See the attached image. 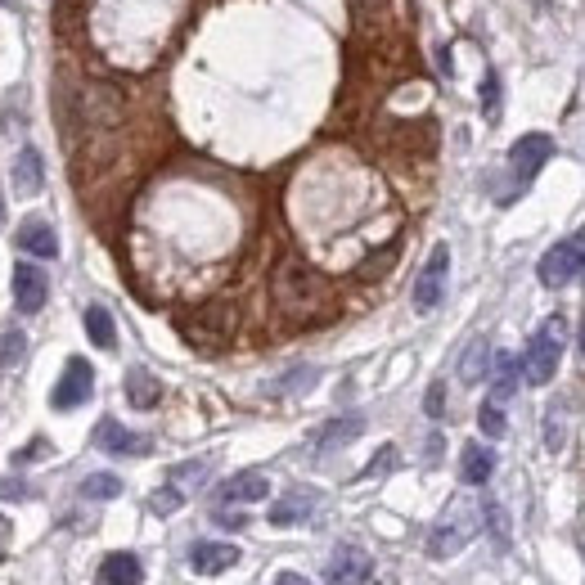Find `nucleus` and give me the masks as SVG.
I'll return each instance as SVG.
<instances>
[{
	"mask_svg": "<svg viewBox=\"0 0 585 585\" xmlns=\"http://www.w3.org/2000/svg\"><path fill=\"white\" fill-rule=\"evenodd\" d=\"M446 275H450V248L437 243L432 257L423 261L419 279H414V311H437L441 297H446Z\"/></svg>",
	"mask_w": 585,
	"mask_h": 585,
	"instance_id": "nucleus-5",
	"label": "nucleus"
},
{
	"mask_svg": "<svg viewBox=\"0 0 585 585\" xmlns=\"http://www.w3.org/2000/svg\"><path fill=\"white\" fill-rule=\"evenodd\" d=\"M180 333H185L194 347L216 351L221 342H230V333H234V311H230L225 302H212V306H203V311H194L189 320H180Z\"/></svg>",
	"mask_w": 585,
	"mask_h": 585,
	"instance_id": "nucleus-4",
	"label": "nucleus"
},
{
	"mask_svg": "<svg viewBox=\"0 0 585 585\" xmlns=\"http://www.w3.org/2000/svg\"><path fill=\"white\" fill-rule=\"evenodd\" d=\"M45 297H50V279H45V270H36L32 261H18L14 266V306L23 315H36L45 306Z\"/></svg>",
	"mask_w": 585,
	"mask_h": 585,
	"instance_id": "nucleus-10",
	"label": "nucleus"
},
{
	"mask_svg": "<svg viewBox=\"0 0 585 585\" xmlns=\"http://www.w3.org/2000/svg\"><path fill=\"white\" fill-rule=\"evenodd\" d=\"M95 446L104 450V455H149L153 441H149V437H140V432H131V428H122L117 419H99V428H95Z\"/></svg>",
	"mask_w": 585,
	"mask_h": 585,
	"instance_id": "nucleus-11",
	"label": "nucleus"
},
{
	"mask_svg": "<svg viewBox=\"0 0 585 585\" xmlns=\"http://www.w3.org/2000/svg\"><path fill=\"white\" fill-rule=\"evenodd\" d=\"M563 423H558V410H549V423H545V446L549 450H563Z\"/></svg>",
	"mask_w": 585,
	"mask_h": 585,
	"instance_id": "nucleus-33",
	"label": "nucleus"
},
{
	"mask_svg": "<svg viewBox=\"0 0 585 585\" xmlns=\"http://www.w3.org/2000/svg\"><path fill=\"white\" fill-rule=\"evenodd\" d=\"M266 495H270V477L257 473V468H243V473L225 477L216 500L221 504H257V500H266Z\"/></svg>",
	"mask_w": 585,
	"mask_h": 585,
	"instance_id": "nucleus-12",
	"label": "nucleus"
},
{
	"mask_svg": "<svg viewBox=\"0 0 585 585\" xmlns=\"http://www.w3.org/2000/svg\"><path fill=\"white\" fill-rule=\"evenodd\" d=\"M234 563H239V545H225V540H198V545L189 549V567H194L198 576H221V572H230Z\"/></svg>",
	"mask_w": 585,
	"mask_h": 585,
	"instance_id": "nucleus-13",
	"label": "nucleus"
},
{
	"mask_svg": "<svg viewBox=\"0 0 585 585\" xmlns=\"http://www.w3.org/2000/svg\"><path fill=\"white\" fill-rule=\"evenodd\" d=\"M315 383V369H293V374L284 378V383H275L270 392H288V387H311Z\"/></svg>",
	"mask_w": 585,
	"mask_h": 585,
	"instance_id": "nucleus-32",
	"label": "nucleus"
},
{
	"mask_svg": "<svg viewBox=\"0 0 585 585\" xmlns=\"http://www.w3.org/2000/svg\"><path fill=\"white\" fill-rule=\"evenodd\" d=\"M0 230H5V198H0Z\"/></svg>",
	"mask_w": 585,
	"mask_h": 585,
	"instance_id": "nucleus-39",
	"label": "nucleus"
},
{
	"mask_svg": "<svg viewBox=\"0 0 585 585\" xmlns=\"http://www.w3.org/2000/svg\"><path fill=\"white\" fill-rule=\"evenodd\" d=\"M117 495H122V477L113 473H90L81 482V500H117Z\"/></svg>",
	"mask_w": 585,
	"mask_h": 585,
	"instance_id": "nucleus-24",
	"label": "nucleus"
},
{
	"mask_svg": "<svg viewBox=\"0 0 585 585\" xmlns=\"http://www.w3.org/2000/svg\"><path fill=\"white\" fill-rule=\"evenodd\" d=\"M86 333H90V342H95L99 351H113L117 347V329H113V315H108V306H86Z\"/></svg>",
	"mask_w": 585,
	"mask_h": 585,
	"instance_id": "nucleus-23",
	"label": "nucleus"
},
{
	"mask_svg": "<svg viewBox=\"0 0 585 585\" xmlns=\"http://www.w3.org/2000/svg\"><path fill=\"white\" fill-rule=\"evenodd\" d=\"M0 5H5V9H18V5H23V0H0Z\"/></svg>",
	"mask_w": 585,
	"mask_h": 585,
	"instance_id": "nucleus-38",
	"label": "nucleus"
},
{
	"mask_svg": "<svg viewBox=\"0 0 585 585\" xmlns=\"http://www.w3.org/2000/svg\"><path fill=\"white\" fill-rule=\"evenodd\" d=\"M41 185H45V162H41V153L27 144V149L14 158V194L32 198V194H41Z\"/></svg>",
	"mask_w": 585,
	"mask_h": 585,
	"instance_id": "nucleus-16",
	"label": "nucleus"
},
{
	"mask_svg": "<svg viewBox=\"0 0 585 585\" xmlns=\"http://www.w3.org/2000/svg\"><path fill=\"white\" fill-rule=\"evenodd\" d=\"M482 117L486 122H495V117H500V72H486L482 77Z\"/></svg>",
	"mask_w": 585,
	"mask_h": 585,
	"instance_id": "nucleus-27",
	"label": "nucleus"
},
{
	"mask_svg": "<svg viewBox=\"0 0 585 585\" xmlns=\"http://www.w3.org/2000/svg\"><path fill=\"white\" fill-rule=\"evenodd\" d=\"M90 392H95V369H90L81 356H72L68 365H63V378L54 383L50 405L54 410H77V405L90 401Z\"/></svg>",
	"mask_w": 585,
	"mask_h": 585,
	"instance_id": "nucleus-6",
	"label": "nucleus"
},
{
	"mask_svg": "<svg viewBox=\"0 0 585 585\" xmlns=\"http://www.w3.org/2000/svg\"><path fill=\"white\" fill-rule=\"evenodd\" d=\"M144 581V563L131 554V549H117L99 563V585H140Z\"/></svg>",
	"mask_w": 585,
	"mask_h": 585,
	"instance_id": "nucleus-15",
	"label": "nucleus"
},
{
	"mask_svg": "<svg viewBox=\"0 0 585 585\" xmlns=\"http://www.w3.org/2000/svg\"><path fill=\"white\" fill-rule=\"evenodd\" d=\"M392 468H396V446H383V450L374 455V464L365 468V477H374V473H392Z\"/></svg>",
	"mask_w": 585,
	"mask_h": 585,
	"instance_id": "nucleus-31",
	"label": "nucleus"
},
{
	"mask_svg": "<svg viewBox=\"0 0 585 585\" xmlns=\"http://www.w3.org/2000/svg\"><path fill=\"white\" fill-rule=\"evenodd\" d=\"M423 410H428V419H441V414H446V383H432L428 387V401H423Z\"/></svg>",
	"mask_w": 585,
	"mask_h": 585,
	"instance_id": "nucleus-30",
	"label": "nucleus"
},
{
	"mask_svg": "<svg viewBox=\"0 0 585 585\" xmlns=\"http://www.w3.org/2000/svg\"><path fill=\"white\" fill-rule=\"evenodd\" d=\"M486 374H491V342L473 338V342H468V351H464V360H459V378L473 387V383H482Z\"/></svg>",
	"mask_w": 585,
	"mask_h": 585,
	"instance_id": "nucleus-22",
	"label": "nucleus"
},
{
	"mask_svg": "<svg viewBox=\"0 0 585 585\" xmlns=\"http://www.w3.org/2000/svg\"><path fill=\"white\" fill-rule=\"evenodd\" d=\"M491 473H495V450H486L482 441H468L464 455H459V477H464V486L491 482Z\"/></svg>",
	"mask_w": 585,
	"mask_h": 585,
	"instance_id": "nucleus-18",
	"label": "nucleus"
},
{
	"mask_svg": "<svg viewBox=\"0 0 585 585\" xmlns=\"http://www.w3.org/2000/svg\"><path fill=\"white\" fill-rule=\"evenodd\" d=\"M581 356H585V329H581Z\"/></svg>",
	"mask_w": 585,
	"mask_h": 585,
	"instance_id": "nucleus-40",
	"label": "nucleus"
},
{
	"mask_svg": "<svg viewBox=\"0 0 585 585\" xmlns=\"http://www.w3.org/2000/svg\"><path fill=\"white\" fill-rule=\"evenodd\" d=\"M518 378H522V360H513L509 351H495L491 356V396L495 401H509L518 392Z\"/></svg>",
	"mask_w": 585,
	"mask_h": 585,
	"instance_id": "nucleus-20",
	"label": "nucleus"
},
{
	"mask_svg": "<svg viewBox=\"0 0 585 585\" xmlns=\"http://www.w3.org/2000/svg\"><path fill=\"white\" fill-rule=\"evenodd\" d=\"M554 158V140H549L545 131H531V135H522L518 144L509 149V167H513V180L518 185H531V180L540 176V167Z\"/></svg>",
	"mask_w": 585,
	"mask_h": 585,
	"instance_id": "nucleus-7",
	"label": "nucleus"
},
{
	"mask_svg": "<svg viewBox=\"0 0 585 585\" xmlns=\"http://www.w3.org/2000/svg\"><path fill=\"white\" fill-rule=\"evenodd\" d=\"M275 585H311V581H306L302 572H279V576H275Z\"/></svg>",
	"mask_w": 585,
	"mask_h": 585,
	"instance_id": "nucleus-36",
	"label": "nucleus"
},
{
	"mask_svg": "<svg viewBox=\"0 0 585 585\" xmlns=\"http://www.w3.org/2000/svg\"><path fill=\"white\" fill-rule=\"evenodd\" d=\"M374 576V558L360 545H338L324 567V585H365Z\"/></svg>",
	"mask_w": 585,
	"mask_h": 585,
	"instance_id": "nucleus-9",
	"label": "nucleus"
},
{
	"mask_svg": "<svg viewBox=\"0 0 585 585\" xmlns=\"http://www.w3.org/2000/svg\"><path fill=\"white\" fill-rule=\"evenodd\" d=\"M216 522H221V527H243V513H225V509H216Z\"/></svg>",
	"mask_w": 585,
	"mask_h": 585,
	"instance_id": "nucleus-35",
	"label": "nucleus"
},
{
	"mask_svg": "<svg viewBox=\"0 0 585 585\" xmlns=\"http://www.w3.org/2000/svg\"><path fill=\"white\" fill-rule=\"evenodd\" d=\"M581 270H585V234H567L563 243H554V248L540 257L536 275L545 288H563V284H572Z\"/></svg>",
	"mask_w": 585,
	"mask_h": 585,
	"instance_id": "nucleus-3",
	"label": "nucleus"
},
{
	"mask_svg": "<svg viewBox=\"0 0 585 585\" xmlns=\"http://www.w3.org/2000/svg\"><path fill=\"white\" fill-rule=\"evenodd\" d=\"M18 248L32 252V257H45V261L59 257V239H54L50 221H41V216H27V221L18 225Z\"/></svg>",
	"mask_w": 585,
	"mask_h": 585,
	"instance_id": "nucleus-14",
	"label": "nucleus"
},
{
	"mask_svg": "<svg viewBox=\"0 0 585 585\" xmlns=\"http://www.w3.org/2000/svg\"><path fill=\"white\" fill-rule=\"evenodd\" d=\"M477 428H482L491 441H500L504 432H509V423H504V410H500V401H486L482 410H477Z\"/></svg>",
	"mask_w": 585,
	"mask_h": 585,
	"instance_id": "nucleus-26",
	"label": "nucleus"
},
{
	"mask_svg": "<svg viewBox=\"0 0 585 585\" xmlns=\"http://www.w3.org/2000/svg\"><path fill=\"white\" fill-rule=\"evenodd\" d=\"M5 545H9V522L0 518V558H5Z\"/></svg>",
	"mask_w": 585,
	"mask_h": 585,
	"instance_id": "nucleus-37",
	"label": "nucleus"
},
{
	"mask_svg": "<svg viewBox=\"0 0 585 585\" xmlns=\"http://www.w3.org/2000/svg\"><path fill=\"white\" fill-rule=\"evenodd\" d=\"M473 513L468 509H450L446 518L437 522V527H432V536H428V554L432 558H455L459 549L468 545V540H473Z\"/></svg>",
	"mask_w": 585,
	"mask_h": 585,
	"instance_id": "nucleus-8",
	"label": "nucleus"
},
{
	"mask_svg": "<svg viewBox=\"0 0 585 585\" xmlns=\"http://www.w3.org/2000/svg\"><path fill=\"white\" fill-rule=\"evenodd\" d=\"M180 504H185V495H180L176 486H162V491L149 495V509H153V513H176Z\"/></svg>",
	"mask_w": 585,
	"mask_h": 585,
	"instance_id": "nucleus-28",
	"label": "nucleus"
},
{
	"mask_svg": "<svg viewBox=\"0 0 585 585\" xmlns=\"http://www.w3.org/2000/svg\"><path fill=\"white\" fill-rule=\"evenodd\" d=\"M126 401H131L135 410H153V405L162 401V383L149 374V369L135 365L131 374H126Z\"/></svg>",
	"mask_w": 585,
	"mask_h": 585,
	"instance_id": "nucleus-21",
	"label": "nucleus"
},
{
	"mask_svg": "<svg viewBox=\"0 0 585 585\" xmlns=\"http://www.w3.org/2000/svg\"><path fill=\"white\" fill-rule=\"evenodd\" d=\"M45 450H50V446H45V441H32V446H27V450H18V459H14V464H27V459L45 455Z\"/></svg>",
	"mask_w": 585,
	"mask_h": 585,
	"instance_id": "nucleus-34",
	"label": "nucleus"
},
{
	"mask_svg": "<svg viewBox=\"0 0 585 585\" xmlns=\"http://www.w3.org/2000/svg\"><path fill=\"white\" fill-rule=\"evenodd\" d=\"M203 477H207V464H203V459H189V464L171 468V482H203Z\"/></svg>",
	"mask_w": 585,
	"mask_h": 585,
	"instance_id": "nucleus-29",
	"label": "nucleus"
},
{
	"mask_svg": "<svg viewBox=\"0 0 585 585\" xmlns=\"http://www.w3.org/2000/svg\"><path fill=\"white\" fill-rule=\"evenodd\" d=\"M270 293H275V306L288 315V320H315V315L329 311V284H324L320 270H311L302 257H284L275 266V279H270Z\"/></svg>",
	"mask_w": 585,
	"mask_h": 585,
	"instance_id": "nucleus-1",
	"label": "nucleus"
},
{
	"mask_svg": "<svg viewBox=\"0 0 585 585\" xmlns=\"http://www.w3.org/2000/svg\"><path fill=\"white\" fill-rule=\"evenodd\" d=\"M23 360H27V338L18 329H5L0 333V365L14 369V365H23Z\"/></svg>",
	"mask_w": 585,
	"mask_h": 585,
	"instance_id": "nucleus-25",
	"label": "nucleus"
},
{
	"mask_svg": "<svg viewBox=\"0 0 585 585\" xmlns=\"http://www.w3.org/2000/svg\"><path fill=\"white\" fill-rule=\"evenodd\" d=\"M315 500H320L315 491H288L284 500L270 504V522H275V527H293V522L311 518V513H315Z\"/></svg>",
	"mask_w": 585,
	"mask_h": 585,
	"instance_id": "nucleus-19",
	"label": "nucleus"
},
{
	"mask_svg": "<svg viewBox=\"0 0 585 585\" xmlns=\"http://www.w3.org/2000/svg\"><path fill=\"white\" fill-rule=\"evenodd\" d=\"M563 338H567L563 315H549V320L527 338V351H522V378H527L531 387H545L549 378H554L558 360H563Z\"/></svg>",
	"mask_w": 585,
	"mask_h": 585,
	"instance_id": "nucleus-2",
	"label": "nucleus"
},
{
	"mask_svg": "<svg viewBox=\"0 0 585 585\" xmlns=\"http://www.w3.org/2000/svg\"><path fill=\"white\" fill-rule=\"evenodd\" d=\"M360 432H365V419H360V414L333 419V423H324V428L315 432V450H320V455H329V450H342V446H351Z\"/></svg>",
	"mask_w": 585,
	"mask_h": 585,
	"instance_id": "nucleus-17",
	"label": "nucleus"
}]
</instances>
